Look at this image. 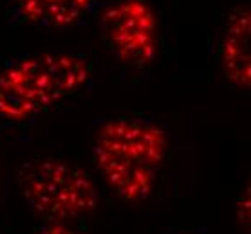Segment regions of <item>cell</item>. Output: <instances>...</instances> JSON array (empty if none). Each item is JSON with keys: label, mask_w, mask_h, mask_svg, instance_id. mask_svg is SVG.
I'll return each instance as SVG.
<instances>
[{"label": "cell", "mask_w": 251, "mask_h": 234, "mask_svg": "<svg viewBox=\"0 0 251 234\" xmlns=\"http://www.w3.org/2000/svg\"><path fill=\"white\" fill-rule=\"evenodd\" d=\"M89 80L91 67L80 54L18 58L0 72V117L11 123L33 119L76 94Z\"/></svg>", "instance_id": "7a4b0ae2"}, {"label": "cell", "mask_w": 251, "mask_h": 234, "mask_svg": "<svg viewBox=\"0 0 251 234\" xmlns=\"http://www.w3.org/2000/svg\"><path fill=\"white\" fill-rule=\"evenodd\" d=\"M18 189L34 213L49 223H65L98 207L96 184L81 168L54 157L27 160L18 170Z\"/></svg>", "instance_id": "3957f363"}, {"label": "cell", "mask_w": 251, "mask_h": 234, "mask_svg": "<svg viewBox=\"0 0 251 234\" xmlns=\"http://www.w3.org/2000/svg\"><path fill=\"white\" fill-rule=\"evenodd\" d=\"M40 234H78L76 231L69 227L67 223H49L42 229Z\"/></svg>", "instance_id": "52a82bcc"}, {"label": "cell", "mask_w": 251, "mask_h": 234, "mask_svg": "<svg viewBox=\"0 0 251 234\" xmlns=\"http://www.w3.org/2000/svg\"><path fill=\"white\" fill-rule=\"evenodd\" d=\"M251 13L248 6H237L229 13L221 43V67L226 80L237 88L251 86Z\"/></svg>", "instance_id": "5b68a950"}, {"label": "cell", "mask_w": 251, "mask_h": 234, "mask_svg": "<svg viewBox=\"0 0 251 234\" xmlns=\"http://www.w3.org/2000/svg\"><path fill=\"white\" fill-rule=\"evenodd\" d=\"M92 0H17L18 17L33 25L69 29L85 17Z\"/></svg>", "instance_id": "8992f818"}, {"label": "cell", "mask_w": 251, "mask_h": 234, "mask_svg": "<svg viewBox=\"0 0 251 234\" xmlns=\"http://www.w3.org/2000/svg\"><path fill=\"white\" fill-rule=\"evenodd\" d=\"M101 33L121 63L143 69L159 52V25L147 0H118L103 13Z\"/></svg>", "instance_id": "277c9868"}, {"label": "cell", "mask_w": 251, "mask_h": 234, "mask_svg": "<svg viewBox=\"0 0 251 234\" xmlns=\"http://www.w3.org/2000/svg\"><path fill=\"white\" fill-rule=\"evenodd\" d=\"M168 146L166 131L152 121L116 117L100 126L92 155L109 188L121 200L136 204L154 193Z\"/></svg>", "instance_id": "6da1fadb"}]
</instances>
